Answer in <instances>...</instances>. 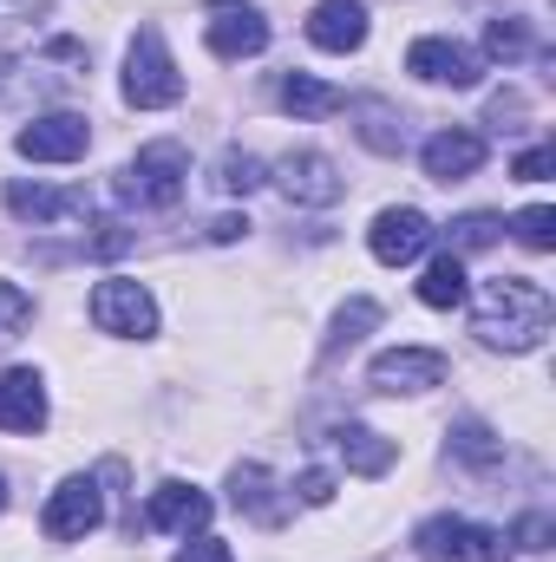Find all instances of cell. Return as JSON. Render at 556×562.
I'll return each instance as SVG.
<instances>
[{"mask_svg":"<svg viewBox=\"0 0 556 562\" xmlns=\"http://www.w3.org/2000/svg\"><path fill=\"white\" fill-rule=\"evenodd\" d=\"M471 334H478L485 347H504V353H531V347H544V334H551V288L531 281V276L485 281V301H478Z\"/></svg>","mask_w":556,"mask_h":562,"instance_id":"6da1fadb","label":"cell"},{"mask_svg":"<svg viewBox=\"0 0 556 562\" xmlns=\"http://www.w3.org/2000/svg\"><path fill=\"white\" fill-rule=\"evenodd\" d=\"M354 119H360V144H367V150H380V157H400V150H407V119H400L393 105L360 99Z\"/></svg>","mask_w":556,"mask_h":562,"instance_id":"44dd1931","label":"cell"},{"mask_svg":"<svg viewBox=\"0 0 556 562\" xmlns=\"http://www.w3.org/2000/svg\"><path fill=\"white\" fill-rule=\"evenodd\" d=\"M374 386L380 393H425V386H445V353L438 347H393L374 360Z\"/></svg>","mask_w":556,"mask_h":562,"instance_id":"7c38bea8","label":"cell"},{"mask_svg":"<svg viewBox=\"0 0 556 562\" xmlns=\"http://www.w3.org/2000/svg\"><path fill=\"white\" fill-rule=\"evenodd\" d=\"M26 321H33V294H26L20 281H0V347H7V340H20V334H26Z\"/></svg>","mask_w":556,"mask_h":562,"instance_id":"4316f807","label":"cell"},{"mask_svg":"<svg viewBox=\"0 0 556 562\" xmlns=\"http://www.w3.org/2000/svg\"><path fill=\"white\" fill-rule=\"evenodd\" d=\"M367 327H380V301H367V294H354L341 314H334V334H327V353H341V347H354V340H367Z\"/></svg>","mask_w":556,"mask_h":562,"instance_id":"603a6c76","label":"cell"},{"mask_svg":"<svg viewBox=\"0 0 556 562\" xmlns=\"http://www.w3.org/2000/svg\"><path fill=\"white\" fill-rule=\"evenodd\" d=\"M99 517H105V497H99V484H92V477H66V484L46 497V510H40V530H46L53 543H79V537H92V530H99Z\"/></svg>","mask_w":556,"mask_h":562,"instance_id":"ba28073f","label":"cell"},{"mask_svg":"<svg viewBox=\"0 0 556 562\" xmlns=\"http://www.w3.org/2000/svg\"><path fill=\"white\" fill-rule=\"evenodd\" d=\"M367 249H374V262H387V269L419 262V256L432 249V216H425V210H380L374 229H367Z\"/></svg>","mask_w":556,"mask_h":562,"instance_id":"8fae6325","label":"cell"},{"mask_svg":"<svg viewBox=\"0 0 556 562\" xmlns=\"http://www.w3.org/2000/svg\"><path fill=\"white\" fill-rule=\"evenodd\" d=\"M46 425V386L33 367L0 373V431H40Z\"/></svg>","mask_w":556,"mask_h":562,"instance_id":"e0dca14e","label":"cell"},{"mask_svg":"<svg viewBox=\"0 0 556 562\" xmlns=\"http://www.w3.org/2000/svg\"><path fill=\"white\" fill-rule=\"evenodd\" d=\"M452 451H458V458H471V464H491V458H498V438H491L478 419H465L458 431H452Z\"/></svg>","mask_w":556,"mask_h":562,"instance_id":"f1b7e54d","label":"cell"},{"mask_svg":"<svg viewBox=\"0 0 556 562\" xmlns=\"http://www.w3.org/2000/svg\"><path fill=\"white\" fill-rule=\"evenodd\" d=\"M243 229H249V223H243V216H216V223H210V243H236V236H243Z\"/></svg>","mask_w":556,"mask_h":562,"instance_id":"836d02e7","label":"cell"},{"mask_svg":"<svg viewBox=\"0 0 556 562\" xmlns=\"http://www.w3.org/2000/svg\"><path fill=\"white\" fill-rule=\"evenodd\" d=\"M498 229H504V223H498L491 210H471V216H458V223H452V256L491 249V243H498Z\"/></svg>","mask_w":556,"mask_h":562,"instance_id":"484cf974","label":"cell"},{"mask_svg":"<svg viewBox=\"0 0 556 562\" xmlns=\"http://www.w3.org/2000/svg\"><path fill=\"white\" fill-rule=\"evenodd\" d=\"M518 243H524V249H537V256L556 249V210H551V203H531V210L518 216Z\"/></svg>","mask_w":556,"mask_h":562,"instance_id":"83f0119b","label":"cell"},{"mask_svg":"<svg viewBox=\"0 0 556 562\" xmlns=\"http://www.w3.org/2000/svg\"><path fill=\"white\" fill-rule=\"evenodd\" d=\"M170 562H236V557H230V543H216V537H197V543H184Z\"/></svg>","mask_w":556,"mask_h":562,"instance_id":"1f68e13d","label":"cell"},{"mask_svg":"<svg viewBox=\"0 0 556 562\" xmlns=\"http://www.w3.org/2000/svg\"><path fill=\"white\" fill-rule=\"evenodd\" d=\"M92 327L99 334H119V340H144L157 334V301L144 281H125V276H105L92 288Z\"/></svg>","mask_w":556,"mask_h":562,"instance_id":"5b68a950","label":"cell"},{"mask_svg":"<svg viewBox=\"0 0 556 562\" xmlns=\"http://www.w3.org/2000/svg\"><path fill=\"white\" fill-rule=\"evenodd\" d=\"M518 537H524V550H551V517L537 510V517H524L518 524Z\"/></svg>","mask_w":556,"mask_h":562,"instance_id":"d6a6232c","label":"cell"},{"mask_svg":"<svg viewBox=\"0 0 556 562\" xmlns=\"http://www.w3.org/2000/svg\"><path fill=\"white\" fill-rule=\"evenodd\" d=\"M334 458H341L354 477H387V471L400 464V445H393L387 431H374V425H341V431H334Z\"/></svg>","mask_w":556,"mask_h":562,"instance_id":"9a60e30c","label":"cell"},{"mask_svg":"<svg viewBox=\"0 0 556 562\" xmlns=\"http://www.w3.org/2000/svg\"><path fill=\"white\" fill-rule=\"evenodd\" d=\"M203 40H210L216 59H256V53L269 46V20H263V7H249V0H216V7L203 13Z\"/></svg>","mask_w":556,"mask_h":562,"instance_id":"8992f818","label":"cell"},{"mask_svg":"<svg viewBox=\"0 0 556 562\" xmlns=\"http://www.w3.org/2000/svg\"><path fill=\"white\" fill-rule=\"evenodd\" d=\"M86 144H92V125L79 112H46L13 138V150L33 164H73V157H86Z\"/></svg>","mask_w":556,"mask_h":562,"instance_id":"30bf717a","label":"cell"},{"mask_svg":"<svg viewBox=\"0 0 556 562\" xmlns=\"http://www.w3.org/2000/svg\"><path fill=\"white\" fill-rule=\"evenodd\" d=\"M0 510H7V477H0Z\"/></svg>","mask_w":556,"mask_h":562,"instance_id":"e575fe53","label":"cell"},{"mask_svg":"<svg viewBox=\"0 0 556 562\" xmlns=\"http://www.w3.org/2000/svg\"><path fill=\"white\" fill-rule=\"evenodd\" d=\"M407 72H419L425 86H452V92H471L485 79V59L458 40H413L407 53Z\"/></svg>","mask_w":556,"mask_h":562,"instance_id":"9c48e42d","label":"cell"},{"mask_svg":"<svg viewBox=\"0 0 556 562\" xmlns=\"http://www.w3.org/2000/svg\"><path fill=\"white\" fill-rule=\"evenodd\" d=\"M7 210L20 216V223H79L86 210H92V196L86 190H53V183H7Z\"/></svg>","mask_w":556,"mask_h":562,"instance_id":"4fadbf2b","label":"cell"},{"mask_svg":"<svg viewBox=\"0 0 556 562\" xmlns=\"http://www.w3.org/2000/svg\"><path fill=\"white\" fill-rule=\"evenodd\" d=\"M216 190H223V196H249V190H263V157H249V150H223V157H216Z\"/></svg>","mask_w":556,"mask_h":562,"instance_id":"cb8c5ba5","label":"cell"},{"mask_svg":"<svg viewBox=\"0 0 556 562\" xmlns=\"http://www.w3.org/2000/svg\"><path fill=\"white\" fill-rule=\"evenodd\" d=\"M184 190H190V157H184V144H170V138L144 144L132 157V170L119 177V196L144 203V210H177Z\"/></svg>","mask_w":556,"mask_h":562,"instance_id":"3957f363","label":"cell"},{"mask_svg":"<svg viewBox=\"0 0 556 562\" xmlns=\"http://www.w3.org/2000/svg\"><path fill=\"white\" fill-rule=\"evenodd\" d=\"M177 99H184V72H177L164 33H157V26H138L132 46H125V105L164 112V105H177Z\"/></svg>","mask_w":556,"mask_h":562,"instance_id":"7a4b0ae2","label":"cell"},{"mask_svg":"<svg viewBox=\"0 0 556 562\" xmlns=\"http://www.w3.org/2000/svg\"><path fill=\"white\" fill-rule=\"evenodd\" d=\"M413 550L425 562H511V543L471 517H425L413 530Z\"/></svg>","mask_w":556,"mask_h":562,"instance_id":"277c9868","label":"cell"},{"mask_svg":"<svg viewBox=\"0 0 556 562\" xmlns=\"http://www.w3.org/2000/svg\"><path fill=\"white\" fill-rule=\"evenodd\" d=\"M511 170H518V183H544V177L556 170V150H551V144H531V150H524Z\"/></svg>","mask_w":556,"mask_h":562,"instance_id":"f546056e","label":"cell"},{"mask_svg":"<svg viewBox=\"0 0 556 562\" xmlns=\"http://www.w3.org/2000/svg\"><path fill=\"white\" fill-rule=\"evenodd\" d=\"M230 484H236V491H230V504H236L243 517H256L263 530L288 524V504H294V497H281L276 477H269L263 464H236V477H230Z\"/></svg>","mask_w":556,"mask_h":562,"instance_id":"d6986e66","label":"cell"},{"mask_svg":"<svg viewBox=\"0 0 556 562\" xmlns=\"http://www.w3.org/2000/svg\"><path fill=\"white\" fill-rule=\"evenodd\" d=\"M288 497H301V504H314V510H321V504H334V477H327V471H301Z\"/></svg>","mask_w":556,"mask_h":562,"instance_id":"4dcf8cb0","label":"cell"},{"mask_svg":"<svg viewBox=\"0 0 556 562\" xmlns=\"http://www.w3.org/2000/svg\"><path fill=\"white\" fill-rule=\"evenodd\" d=\"M471 288H465V256H438L432 269H425V281H419V301L425 307H458Z\"/></svg>","mask_w":556,"mask_h":562,"instance_id":"7402d4cb","label":"cell"},{"mask_svg":"<svg viewBox=\"0 0 556 562\" xmlns=\"http://www.w3.org/2000/svg\"><path fill=\"white\" fill-rule=\"evenodd\" d=\"M485 46H491V59L518 66V59L531 53V26H524V20H511V13H498V20L485 26Z\"/></svg>","mask_w":556,"mask_h":562,"instance_id":"d4e9b609","label":"cell"},{"mask_svg":"<svg viewBox=\"0 0 556 562\" xmlns=\"http://www.w3.org/2000/svg\"><path fill=\"white\" fill-rule=\"evenodd\" d=\"M308 40L321 53H360L367 46V7L360 0H321L308 13Z\"/></svg>","mask_w":556,"mask_h":562,"instance_id":"5bb4252c","label":"cell"},{"mask_svg":"<svg viewBox=\"0 0 556 562\" xmlns=\"http://www.w3.org/2000/svg\"><path fill=\"white\" fill-rule=\"evenodd\" d=\"M281 112L288 119H334V112H347V92L314 79V72H288L281 79Z\"/></svg>","mask_w":556,"mask_h":562,"instance_id":"ffe728a7","label":"cell"},{"mask_svg":"<svg viewBox=\"0 0 556 562\" xmlns=\"http://www.w3.org/2000/svg\"><path fill=\"white\" fill-rule=\"evenodd\" d=\"M144 524H151V530H177V537H190V530L210 524V497H203L197 484H157L151 504H144Z\"/></svg>","mask_w":556,"mask_h":562,"instance_id":"2e32d148","label":"cell"},{"mask_svg":"<svg viewBox=\"0 0 556 562\" xmlns=\"http://www.w3.org/2000/svg\"><path fill=\"white\" fill-rule=\"evenodd\" d=\"M276 183L288 203H308V210H334L341 196H347V177L334 170V157H321V150H288L276 164Z\"/></svg>","mask_w":556,"mask_h":562,"instance_id":"52a82bcc","label":"cell"},{"mask_svg":"<svg viewBox=\"0 0 556 562\" xmlns=\"http://www.w3.org/2000/svg\"><path fill=\"white\" fill-rule=\"evenodd\" d=\"M419 164H425L432 183H465V177L485 164V138H478V132H438V138H425Z\"/></svg>","mask_w":556,"mask_h":562,"instance_id":"ac0fdd59","label":"cell"}]
</instances>
